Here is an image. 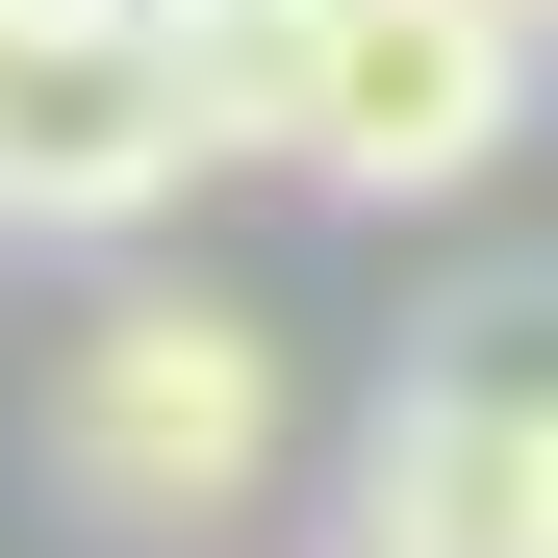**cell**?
<instances>
[{
    "label": "cell",
    "instance_id": "obj_1",
    "mask_svg": "<svg viewBox=\"0 0 558 558\" xmlns=\"http://www.w3.org/2000/svg\"><path fill=\"white\" fill-rule=\"evenodd\" d=\"M51 508L76 533H229L279 457H305V381H279V330L229 305V279H102V305L51 330Z\"/></svg>",
    "mask_w": 558,
    "mask_h": 558
},
{
    "label": "cell",
    "instance_id": "obj_2",
    "mask_svg": "<svg viewBox=\"0 0 558 558\" xmlns=\"http://www.w3.org/2000/svg\"><path fill=\"white\" fill-rule=\"evenodd\" d=\"M153 204H204V102H178L153 0H0V229L128 254Z\"/></svg>",
    "mask_w": 558,
    "mask_h": 558
},
{
    "label": "cell",
    "instance_id": "obj_3",
    "mask_svg": "<svg viewBox=\"0 0 558 558\" xmlns=\"http://www.w3.org/2000/svg\"><path fill=\"white\" fill-rule=\"evenodd\" d=\"M355 508H381L355 558H558V305H457L381 381Z\"/></svg>",
    "mask_w": 558,
    "mask_h": 558
},
{
    "label": "cell",
    "instance_id": "obj_4",
    "mask_svg": "<svg viewBox=\"0 0 558 558\" xmlns=\"http://www.w3.org/2000/svg\"><path fill=\"white\" fill-rule=\"evenodd\" d=\"M508 128H533V26L508 0H330V128H305V178L330 204H483L508 178Z\"/></svg>",
    "mask_w": 558,
    "mask_h": 558
},
{
    "label": "cell",
    "instance_id": "obj_5",
    "mask_svg": "<svg viewBox=\"0 0 558 558\" xmlns=\"http://www.w3.org/2000/svg\"><path fill=\"white\" fill-rule=\"evenodd\" d=\"M178 26V102H204V178H305L330 128V0H153Z\"/></svg>",
    "mask_w": 558,
    "mask_h": 558
},
{
    "label": "cell",
    "instance_id": "obj_6",
    "mask_svg": "<svg viewBox=\"0 0 558 558\" xmlns=\"http://www.w3.org/2000/svg\"><path fill=\"white\" fill-rule=\"evenodd\" d=\"M508 26H558V0H508Z\"/></svg>",
    "mask_w": 558,
    "mask_h": 558
}]
</instances>
